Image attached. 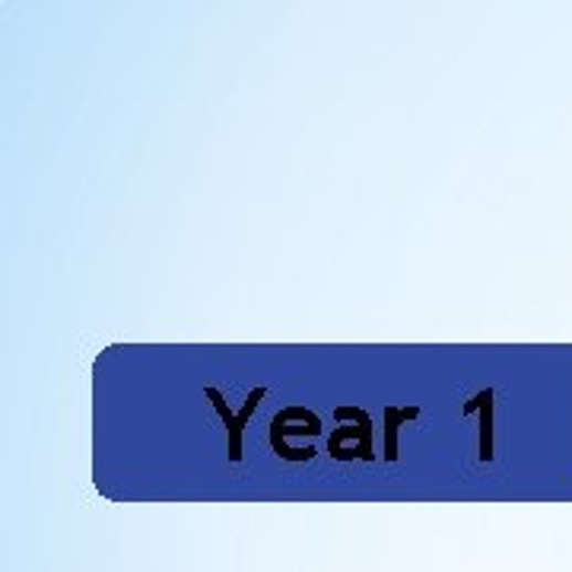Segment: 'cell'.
<instances>
[{"instance_id":"6da1fadb","label":"cell","mask_w":572,"mask_h":572,"mask_svg":"<svg viewBox=\"0 0 572 572\" xmlns=\"http://www.w3.org/2000/svg\"><path fill=\"white\" fill-rule=\"evenodd\" d=\"M204 394L213 401V407H216L220 420L226 423V436H230V462H242V433H245V426H248L252 414L258 411L261 398L267 394V389L261 385V389L252 391V394H248V401H245V407H242V414H233V411H230V404H226V398H223V391L220 389H213V385H210V389H204Z\"/></svg>"},{"instance_id":"7a4b0ae2","label":"cell","mask_w":572,"mask_h":572,"mask_svg":"<svg viewBox=\"0 0 572 572\" xmlns=\"http://www.w3.org/2000/svg\"><path fill=\"white\" fill-rule=\"evenodd\" d=\"M335 416H338V420H353V426H340V430H335L331 439H328V452H338L343 439H357V443H360V458H363V462H372L375 452H372V420H369V414L360 411V407H338Z\"/></svg>"},{"instance_id":"3957f363","label":"cell","mask_w":572,"mask_h":572,"mask_svg":"<svg viewBox=\"0 0 572 572\" xmlns=\"http://www.w3.org/2000/svg\"><path fill=\"white\" fill-rule=\"evenodd\" d=\"M494 389L477 391L465 404V414H480V462H494Z\"/></svg>"},{"instance_id":"277c9868","label":"cell","mask_w":572,"mask_h":572,"mask_svg":"<svg viewBox=\"0 0 572 572\" xmlns=\"http://www.w3.org/2000/svg\"><path fill=\"white\" fill-rule=\"evenodd\" d=\"M289 423H293V407L277 411V416L271 420V448L277 458L284 455L286 436H318L321 433V420H303L299 426H289Z\"/></svg>"},{"instance_id":"5b68a950","label":"cell","mask_w":572,"mask_h":572,"mask_svg":"<svg viewBox=\"0 0 572 572\" xmlns=\"http://www.w3.org/2000/svg\"><path fill=\"white\" fill-rule=\"evenodd\" d=\"M416 416L420 407H385V462L398 458V426Z\"/></svg>"}]
</instances>
